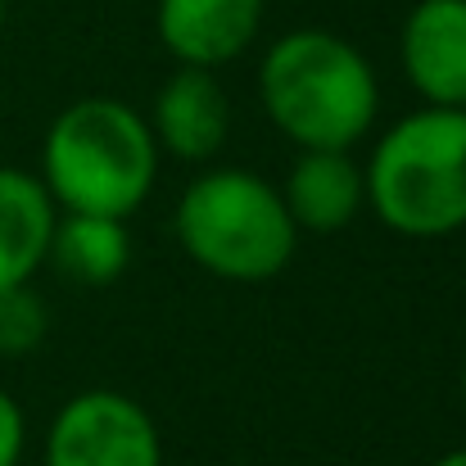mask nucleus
I'll list each match as a JSON object with an SVG mask.
<instances>
[{
    "mask_svg": "<svg viewBox=\"0 0 466 466\" xmlns=\"http://www.w3.org/2000/svg\"><path fill=\"white\" fill-rule=\"evenodd\" d=\"M172 231L195 268L236 286L281 277L299 249V227L281 190L249 167L199 172L177 199Z\"/></svg>",
    "mask_w": 466,
    "mask_h": 466,
    "instance_id": "7ed1b4c3",
    "label": "nucleus"
},
{
    "mask_svg": "<svg viewBox=\"0 0 466 466\" xmlns=\"http://www.w3.org/2000/svg\"><path fill=\"white\" fill-rule=\"evenodd\" d=\"M367 208L399 236L440 240L466 227V109L421 105L367 158Z\"/></svg>",
    "mask_w": 466,
    "mask_h": 466,
    "instance_id": "20e7f679",
    "label": "nucleus"
},
{
    "mask_svg": "<svg viewBox=\"0 0 466 466\" xmlns=\"http://www.w3.org/2000/svg\"><path fill=\"white\" fill-rule=\"evenodd\" d=\"M431 466H466V444L462 449H453V453H444V458H435Z\"/></svg>",
    "mask_w": 466,
    "mask_h": 466,
    "instance_id": "4468645a",
    "label": "nucleus"
},
{
    "mask_svg": "<svg viewBox=\"0 0 466 466\" xmlns=\"http://www.w3.org/2000/svg\"><path fill=\"white\" fill-rule=\"evenodd\" d=\"M281 199L299 231H339L367 208L362 163H353L349 150H299Z\"/></svg>",
    "mask_w": 466,
    "mask_h": 466,
    "instance_id": "1a4fd4ad",
    "label": "nucleus"
},
{
    "mask_svg": "<svg viewBox=\"0 0 466 466\" xmlns=\"http://www.w3.org/2000/svg\"><path fill=\"white\" fill-rule=\"evenodd\" d=\"M399 64L421 105H466V0H417L399 32Z\"/></svg>",
    "mask_w": 466,
    "mask_h": 466,
    "instance_id": "423d86ee",
    "label": "nucleus"
},
{
    "mask_svg": "<svg viewBox=\"0 0 466 466\" xmlns=\"http://www.w3.org/2000/svg\"><path fill=\"white\" fill-rule=\"evenodd\" d=\"M46 263H55V272L68 277L73 286H114L132 263L127 218L59 213Z\"/></svg>",
    "mask_w": 466,
    "mask_h": 466,
    "instance_id": "9b49d317",
    "label": "nucleus"
},
{
    "mask_svg": "<svg viewBox=\"0 0 466 466\" xmlns=\"http://www.w3.org/2000/svg\"><path fill=\"white\" fill-rule=\"evenodd\" d=\"M462 109H466V105H462Z\"/></svg>",
    "mask_w": 466,
    "mask_h": 466,
    "instance_id": "f3484780",
    "label": "nucleus"
},
{
    "mask_svg": "<svg viewBox=\"0 0 466 466\" xmlns=\"http://www.w3.org/2000/svg\"><path fill=\"white\" fill-rule=\"evenodd\" d=\"M263 5L268 0H158L155 32L177 64L222 68L254 46Z\"/></svg>",
    "mask_w": 466,
    "mask_h": 466,
    "instance_id": "0eeeda50",
    "label": "nucleus"
},
{
    "mask_svg": "<svg viewBox=\"0 0 466 466\" xmlns=\"http://www.w3.org/2000/svg\"><path fill=\"white\" fill-rule=\"evenodd\" d=\"M0 27H5V0H0Z\"/></svg>",
    "mask_w": 466,
    "mask_h": 466,
    "instance_id": "dca6fc26",
    "label": "nucleus"
},
{
    "mask_svg": "<svg viewBox=\"0 0 466 466\" xmlns=\"http://www.w3.org/2000/svg\"><path fill=\"white\" fill-rule=\"evenodd\" d=\"M27 449V417L14 394L0 390V466H18Z\"/></svg>",
    "mask_w": 466,
    "mask_h": 466,
    "instance_id": "ddd939ff",
    "label": "nucleus"
},
{
    "mask_svg": "<svg viewBox=\"0 0 466 466\" xmlns=\"http://www.w3.org/2000/svg\"><path fill=\"white\" fill-rule=\"evenodd\" d=\"M50 312L32 286L0 290V358H27L46 344Z\"/></svg>",
    "mask_w": 466,
    "mask_h": 466,
    "instance_id": "f8f14e48",
    "label": "nucleus"
},
{
    "mask_svg": "<svg viewBox=\"0 0 466 466\" xmlns=\"http://www.w3.org/2000/svg\"><path fill=\"white\" fill-rule=\"evenodd\" d=\"M55 218L59 208L41 177L0 163V290L27 286L46 268Z\"/></svg>",
    "mask_w": 466,
    "mask_h": 466,
    "instance_id": "9d476101",
    "label": "nucleus"
},
{
    "mask_svg": "<svg viewBox=\"0 0 466 466\" xmlns=\"http://www.w3.org/2000/svg\"><path fill=\"white\" fill-rule=\"evenodd\" d=\"M46 466H163V435L155 417L118 394V390H82L73 394L50 431Z\"/></svg>",
    "mask_w": 466,
    "mask_h": 466,
    "instance_id": "39448f33",
    "label": "nucleus"
},
{
    "mask_svg": "<svg viewBox=\"0 0 466 466\" xmlns=\"http://www.w3.org/2000/svg\"><path fill=\"white\" fill-rule=\"evenodd\" d=\"M158 155L150 123L132 105L82 96L50 123L36 177L59 213L132 218L155 190Z\"/></svg>",
    "mask_w": 466,
    "mask_h": 466,
    "instance_id": "f03ea898",
    "label": "nucleus"
},
{
    "mask_svg": "<svg viewBox=\"0 0 466 466\" xmlns=\"http://www.w3.org/2000/svg\"><path fill=\"white\" fill-rule=\"evenodd\" d=\"M462 403H466V367H462Z\"/></svg>",
    "mask_w": 466,
    "mask_h": 466,
    "instance_id": "2eb2a0df",
    "label": "nucleus"
},
{
    "mask_svg": "<svg viewBox=\"0 0 466 466\" xmlns=\"http://www.w3.org/2000/svg\"><path fill=\"white\" fill-rule=\"evenodd\" d=\"M150 132L155 146L167 150L172 158L186 163H204L227 146L231 132V100L222 91V82L213 77V68H177L155 96L150 109Z\"/></svg>",
    "mask_w": 466,
    "mask_h": 466,
    "instance_id": "6e6552de",
    "label": "nucleus"
},
{
    "mask_svg": "<svg viewBox=\"0 0 466 466\" xmlns=\"http://www.w3.org/2000/svg\"><path fill=\"white\" fill-rule=\"evenodd\" d=\"M258 100L299 150H353L376 127L380 82L353 41L326 27H295L268 46Z\"/></svg>",
    "mask_w": 466,
    "mask_h": 466,
    "instance_id": "f257e3e1",
    "label": "nucleus"
}]
</instances>
